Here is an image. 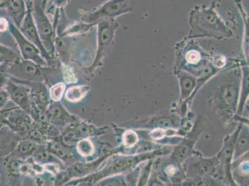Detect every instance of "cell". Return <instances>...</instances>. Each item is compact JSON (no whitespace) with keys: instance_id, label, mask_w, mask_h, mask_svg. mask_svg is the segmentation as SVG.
<instances>
[{"instance_id":"obj_25","label":"cell","mask_w":249,"mask_h":186,"mask_svg":"<svg viewBox=\"0 0 249 186\" xmlns=\"http://www.w3.org/2000/svg\"><path fill=\"white\" fill-rule=\"evenodd\" d=\"M0 186H3V185H2V184L1 183V184H0Z\"/></svg>"},{"instance_id":"obj_16","label":"cell","mask_w":249,"mask_h":186,"mask_svg":"<svg viewBox=\"0 0 249 186\" xmlns=\"http://www.w3.org/2000/svg\"><path fill=\"white\" fill-rule=\"evenodd\" d=\"M138 136L132 131H127L124 133L123 137L124 145L126 147H132L137 144Z\"/></svg>"},{"instance_id":"obj_11","label":"cell","mask_w":249,"mask_h":186,"mask_svg":"<svg viewBox=\"0 0 249 186\" xmlns=\"http://www.w3.org/2000/svg\"><path fill=\"white\" fill-rule=\"evenodd\" d=\"M95 186H129L125 174L107 176L96 184Z\"/></svg>"},{"instance_id":"obj_1","label":"cell","mask_w":249,"mask_h":186,"mask_svg":"<svg viewBox=\"0 0 249 186\" xmlns=\"http://www.w3.org/2000/svg\"><path fill=\"white\" fill-rule=\"evenodd\" d=\"M9 30L17 42L20 51L25 60L31 61L37 65H45V60L40 56L42 54L39 50L24 37L17 26L13 24H10Z\"/></svg>"},{"instance_id":"obj_13","label":"cell","mask_w":249,"mask_h":186,"mask_svg":"<svg viewBox=\"0 0 249 186\" xmlns=\"http://www.w3.org/2000/svg\"><path fill=\"white\" fill-rule=\"evenodd\" d=\"M18 58V56L14 51L0 44V65L17 62Z\"/></svg>"},{"instance_id":"obj_10","label":"cell","mask_w":249,"mask_h":186,"mask_svg":"<svg viewBox=\"0 0 249 186\" xmlns=\"http://www.w3.org/2000/svg\"><path fill=\"white\" fill-rule=\"evenodd\" d=\"M89 88L87 86H72L67 90L65 97L68 101L74 103L82 99L87 94Z\"/></svg>"},{"instance_id":"obj_17","label":"cell","mask_w":249,"mask_h":186,"mask_svg":"<svg viewBox=\"0 0 249 186\" xmlns=\"http://www.w3.org/2000/svg\"><path fill=\"white\" fill-rule=\"evenodd\" d=\"M146 186H171L167 185V183L164 182L158 176L157 172L155 170H152L151 172L150 178H149L148 184Z\"/></svg>"},{"instance_id":"obj_12","label":"cell","mask_w":249,"mask_h":186,"mask_svg":"<svg viewBox=\"0 0 249 186\" xmlns=\"http://www.w3.org/2000/svg\"><path fill=\"white\" fill-rule=\"evenodd\" d=\"M193 186H229V185L219 177L206 176L199 179Z\"/></svg>"},{"instance_id":"obj_23","label":"cell","mask_w":249,"mask_h":186,"mask_svg":"<svg viewBox=\"0 0 249 186\" xmlns=\"http://www.w3.org/2000/svg\"><path fill=\"white\" fill-rule=\"evenodd\" d=\"M4 120H5V119H4L3 117L0 115V129H1L2 127L4 126Z\"/></svg>"},{"instance_id":"obj_5","label":"cell","mask_w":249,"mask_h":186,"mask_svg":"<svg viewBox=\"0 0 249 186\" xmlns=\"http://www.w3.org/2000/svg\"><path fill=\"white\" fill-rule=\"evenodd\" d=\"M9 97L11 100L15 102L20 107L27 111L30 108L28 92L24 86H20L14 82L9 81L5 86Z\"/></svg>"},{"instance_id":"obj_3","label":"cell","mask_w":249,"mask_h":186,"mask_svg":"<svg viewBox=\"0 0 249 186\" xmlns=\"http://www.w3.org/2000/svg\"><path fill=\"white\" fill-rule=\"evenodd\" d=\"M7 72L11 75L19 79L40 80V71L38 65L31 61L15 62L14 64L9 68Z\"/></svg>"},{"instance_id":"obj_21","label":"cell","mask_w":249,"mask_h":186,"mask_svg":"<svg viewBox=\"0 0 249 186\" xmlns=\"http://www.w3.org/2000/svg\"><path fill=\"white\" fill-rule=\"evenodd\" d=\"M9 28H10V24L7 20L5 18H0V33H4V31L9 29Z\"/></svg>"},{"instance_id":"obj_22","label":"cell","mask_w":249,"mask_h":186,"mask_svg":"<svg viewBox=\"0 0 249 186\" xmlns=\"http://www.w3.org/2000/svg\"><path fill=\"white\" fill-rule=\"evenodd\" d=\"M77 186H91V184L89 181H82Z\"/></svg>"},{"instance_id":"obj_20","label":"cell","mask_w":249,"mask_h":186,"mask_svg":"<svg viewBox=\"0 0 249 186\" xmlns=\"http://www.w3.org/2000/svg\"><path fill=\"white\" fill-rule=\"evenodd\" d=\"M187 58L188 62L192 63H196L200 60V54H199L197 52L191 51L187 54Z\"/></svg>"},{"instance_id":"obj_18","label":"cell","mask_w":249,"mask_h":186,"mask_svg":"<svg viewBox=\"0 0 249 186\" xmlns=\"http://www.w3.org/2000/svg\"><path fill=\"white\" fill-rule=\"evenodd\" d=\"M6 63L0 65V90L5 88L9 80Z\"/></svg>"},{"instance_id":"obj_14","label":"cell","mask_w":249,"mask_h":186,"mask_svg":"<svg viewBox=\"0 0 249 186\" xmlns=\"http://www.w3.org/2000/svg\"><path fill=\"white\" fill-rule=\"evenodd\" d=\"M77 149L81 156L88 157L93 154L94 151V145L88 139H83L78 142Z\"/></svg>"},{"instance_id":"obj_19","label":"cell","mask_w":249,"mask_h":186,"mask_svg":"<svg viewBox=\"0 0 249 186\" xmlns=\"http://www.w3.org/2000/svg\"><path fill=\"white\" fill-rule=\"evenodd\" d=\"M9 99H10V97H9L8 93L5 88L0 90V110L4 107V106L8 103Z\"/></svg>"},{"instance_id":"obj_6","label":"cell","mask_w":249,"mask_h":186,"mask_svg":"<svg viewBox=\"0 0 249 186\" xmlns=\"http://www.w3.org/2000/svg\"><path fill=\"white\" fill-rule=\"evenodd\" d=\"M18 142V137L15 133L8 127H2L0 129V158L14 150Z\"/></svg>"},{"instance_id":"obj_9","label":"cell","mask_w":249,"mask_h":186,"mask_svg":"<svg viewBox=\"0 0 249 186\" xmlns=\"http://www.w3.org/2000/svg\"><path fill=\"white\" fill-rule=\"evenodd\" d=\"M155 159H150L142 163L136 186H146L147 185L149 178H150L151 172H152Z\"/></svg>"},{"instance_id":"obj_7","label":"cell","mask_w":249,"mask_h":186,"mask_svg":"<svg viewBox=\"0 0 249 186\" xmlns=\"http://www.w3.org/2000/svg\"><path fill=\"white\" fill-rule=\"evenodd\" d=\"M5 7L9 14L14 19L18 27L21 26L25 17V5L22 1H8L0 5V8Z\"/></svg>"},{"instance_id":"obj_4","label":"cell","mask_w":249,"mask_h":186,"mask_svg":"<svg viewBox=\"0 0 249 186\" xmlns=\"http://www.w3.org/2000/svg\"><path fill=\"white\" fill-rule=\"evenodd\" d=\"M20 29L24 37L39 50L43 56H49L46 50L40 40L31 11H29L25 16L23 22L20 26Z\"/></svg>"},{"instance_id":"obj_8","label":"cell","mask_w":249,"mask_h":186,"mask_svg":"<svg viewBox=\"0 0 249 186\" xmlns=\"http://www.w3.org/2000/svg\"><path fill=\"white\" fill-rule=\"evenodd\" d=\"M112 37V29L108 25L107 22H101L99 25V46L98 51L94 64L99 62V59L101 58L102 52L107 45L110 42V38Z\"/></svg>"},{"instance_id":"obj_26","label":"cell","mask_w":249,"mask_h":186,"mask_svg":"<svg viewBox=\"0 0 249 186\" xmlns=\"http://www.w3.org/2000/svg\"><path fill=\"white\" fill-rule=\"evenodd\" d=\"M0 178H1V172H0Z\"/></svg>"},{"instance_id":"obj_2","label":"cell","mask_w":249,"mask_h":186,"mask_svg":"<svg viewBox=\"0 0 249 186\" xmlns=\"http://www.w3.org/2000/svg\"><path fill=\"white\" fill-rule=\"evenodd\" d=\"M35 22L40 40L46 51L53 48V29L41 6L36 4L35 10Z\"/></svg>"},{"instance_id":"obj_27","label":"cell","mask_w":249,"mask_h":186,"mask_svg":"<svg viewBox=\"0 0 249 186\" xmlns=\"http://www.w3.org/2000/svg\"></svg>"},{"instance_id":"obj_24","label":"cell","mask_w":249,"mask_h":186,"mask_svg":"<svg viewBox=\"0 0 249 186\" xmlns=\"http://www.w3.org/2000/svg\"><path fill=\"white\" fill-rule=\"evenodd\" d=\"M229 186H239L237 185V184L234 182L232 184H230V185H229Z\"/></svg>"},{"instance_id":"obj_15","label":"cell","mask_w":249,"mask_h":186,"mask_svg":"<svg viewBox=\"0 0 249 186\" xmlns=\"http://www.w3.org/2000/svg\"><path fill=\"white\" fill-rule=\"evenodd\" d=\"M65 90V85L63 83H59L52 86L50 91V95L53 101H58L63 96Z\"/></svg>"}]
</instances>
